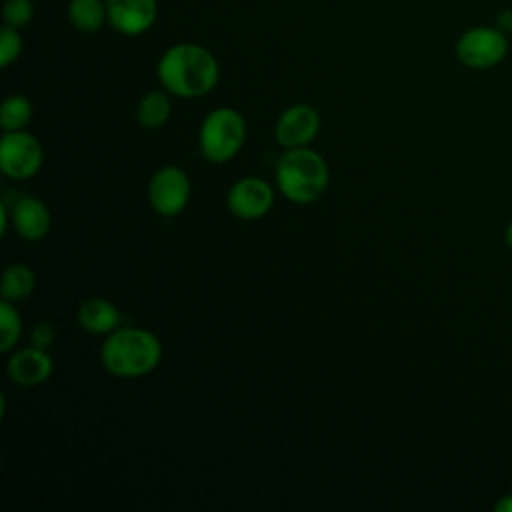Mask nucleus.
<instances>
[{
  "instance_id": "obj_1",
  "label": "nucleus",
  "mask_w": 512,
  "mask_h": 512,
  "mask_svg": "<svg viewBox=\"0 0 512 512\" xmlns=\"http://www.w3.org/2000/svg\"><path fill=\"white\" fill-rule=\"evenodd\" d=\"M156 72L166 92L178 98H200L208 94L220 76L214 54L192 42L170 46L162 54Z\"/></svg>"
},
{
  "instance_id": "obj_2",
  "label": "nucleus",
  "mask_w": 512,
  "mask_h": 512,
  "mask_svg": "<svg viewBox=\"0 0 512 512\" xmlns=\"http://www.w3.org/2000/svg\"><path fill=\"white\" fill-rule=\"evenodd\" d=\"M100 360L104 370L116 378H140L160 364L162 344L146 328H116L106 334L100 346Z\"/></svg>"
},
{
  "instance_id": "obj_3",
  "label": "nucleus",
  "mask_w": 512,
  "mask_h": 512,
  "mask_svg": "<svg viewBox=\"0 0 512 512\" xmlns=\"http://www.w3.org/2000/svg\"><path fill=\"white\" fill-rule=\"evenodd\" d=\"M330 170L322 154L302 146L284 150L276 164V188L294 204H312L328 188Z\"/></svg>"
},
{
  "instance_id": "obj_4",
  "label": "nucleus",
  "mask_w": 512,
  "mask_h": 512,
  "mask_svg": "<svg viewBox=\"0 0 512 512\" xmlns=\"http://www.w3.org/2000/svg\"><path fill=\"white\" fill-rule=\"evenodd\" d=\"M246 142V120L230 106L208 112L198 130V146L202 156L212 164H226Z\"/></svg>"
},
{
  "instance_id": "obj_5",
  "label": "nucleus",
  "mask_w": 512,
  "mask_h": 512,
  "mask_svg": "<svg viewBox=\"0 0 512 512\" xmlns=\"http://www.w3.org/2000/svg\"><path fill=\"white\" fill-rule=\"evenodd\" d=\"M508 56V36L496 26H472L456 40V58L472 70H488Z\"/></svg>"
},
{
  "instance_id": "obj_6",
  "label": "nucleus",
  "mask_w": 512,
  "mask_h": 512,
  "mask_svg": "<svg viewBox=\"0 0 512 512\" xmlns=\"http://www.w3.org/2000/svg\"><path fill=\"white\" fill-rule=\"evenodd\" d=\"M44 162V150L36 136L26 130L4 132L0 138V170L16 182L30 180Z\"/></svg>"
},
{
  "instance_id": "obj_7",
  "label": "nucleus",
  "mask_w": 512,
  "mask_h": 512,
  "mask_svg": "<svg viewBox=\"0 0 512 512\" xmlns=\"http://www.w3.org/2000/svg\"><path fill=\"white\" fill-rule=\"evenodd\" d=\"M192 184L180 166L158 168L148 182V202L158 216H178L190 202Z\"/></svg>"
},
{
  "instance_id": "obj_8",
  "label": "nucleus",
  "mask_w": 512,
  "mask_h": 512,
  "mask_svg": "<svg viewBox=\"0 0 512 512\" xmlns=\"http://www.w3.org/2000/svg\"><path fill=\"white\" fill-rule=\"evenodd\" d=\"M274 188L258 176H244L236 180L226 194L228 210L240 220H258L272 210Z\"/></svg>"
},
{
  "instance_id": "obj_9",
  "label": "nucleus",
  "mask_w": 512,
  "mask_h": 512,
  "mask_svg": "<svg viewBox=\"0 0 512 512\" xmlns=\"http://www.w3.org/2000/svg\"><path fill=\"white\" fill-rule=\"evenodd\" d=\"M320 132V112L310 104H292L276 120L274 138L284 148L308 146Z\"/></svg>"
},
{
  "instance_id": "obj_10",
  "label": "nucleus",
  "mask_w": 512,
  "mask_h": 512,
  "mask_svg": "<svg viewBox=\"0 0 512 512\" xmlns=\"http://www.w3.org/2000/svg\"><path fill=\"white\" fill-rule=\"evenodd\" d=\"M108 10V22L114 30L126 36H138L146 32L158 14L156 0H104Z\"/></svg>"
},
{
  "instance_id": "obj_11",
  "label": "nucleus",
  "mask_w": 512,
  "mask_h": 512,
  "mask_svg": "<svg viewBox=\"0 0 512 512\" xmlns=\"http://www.w3.org/2000/svg\"><path fill=\"white\" fill-rule=\"evenodd\" d=\"M54 360L44 348H22L10 354L6 362V374L8 378L24 388L38 386L46 382L52 376Z\"/></svg>"
},
{
  "instance_id": "obj_12",
  "label": "nucleus",
  "mask_w": 512,
  "mask_h": 512,
  "mask_svg": "<svg viewBox=\"0 0 512 512\" xmlns=\"http://www.w3.org/2000/svg\"><path fill=\"white\" fill-rule=\"evenodd\" d=\"M10 224L28 242L42 240L52 228L48 206L34 196H20L10 206Z\"/></svg>"
},
{
  "instance_id": "obj_13",
  "label": "nucleus",
  "mask_w": 512,
  "mask_h": 512,
  "mask_svg": "<svg viewBox=\"0 0 512 512\" xmlns=\"http://www.w3.org/2000/svg\"><path fill=\"white\" fill-rule=\"evenodd\" d=\"M78 324L96 336H106L120 328L122 314L120 310L106 298H88L80 304L76 312Z\"/></svg>"
},
{
  "instance_id": "obj_14",
  "label": "nucleus",
  "mask_w": 512,
  "mask_h": 512,
  "mask_svg": "<svg viewBox=\"0 0 512 512\" xmlns=\"http://www.w3.org/2000/svg\"><path fill=\"white\" fill-rule=\"evenodd\" d=\"M70 24L86 34L98 32L108 20V10L104 0H72L68 4Z\"/></svg>"
},
{
  "instance_id": "obj_15",
  "label": "nucleus",
  "mask_w": 512,
  "mask_h": 512,
  "mask_svg": "<svg viewBox=\"0 0 512 512\" xmlns=\"http://www.w3.org/2000/svg\"><path fill=\"white\" fill-rule=\"evenodd\" d=\"M170 92H160L152 90L144 94L136 106V120L140 126L148 130H156L166 124L172 112V102H170Z\"/></svg>"
},
{
  "instance_id": "obj_16",
  "label": "nucleus",
  "mask_w": 512,
  "mask_h": 512,
  "mask_svg": "<svg viewBox=\"0 0 512 512\" xmlns=\"http://www.w3.org/2000/svg\"><path fill=\"white\" fill-rule=\"evenodd\" d=\"M36 276L34 270L26 264H10L0 280V292L4 300L18 302L28 298L34 292Z\"/></svg>"
},
{
  "instance_id": "obj_17",
  "label": "nucleus",
  "mask_w": 512,
  "mask_h": 512,
  "mask_svg": "<svg viewBox=\"0 0 512 512\" xmlns=\"http://www.w3.org/2000/svg\"><path fill=\"white\" fill-rule=\"evenodd\" d=\"M34 116L32 102L22 94H12L4 98L0 106V126L4 132L24 130Z\"/></svg>"
},
{
  "instance_id": "obj_18",
  "label": "nucleus",
  "mask_w": 512,
  "mask_h": 512,
  "mask_svg": "<svg viewBox=\"0 0 512 512\" xmlns=\"http://www.w3.org/2000/svg\"><path fill=\"white\" fill-rule=\"evenodd\" d=\"M22 336L20 312L10 300L0 302V352H10Z\"/></svg>"
},
{
  "instance_id": "obj_19",
  "label": "nucleus",
  "mask_w": 512,
  "mask_h": 512,
  "mask_svg": "<svg viewBox=\"0 0 512 512\" xmlns=\"http://www.w3.org/2000/svg\"><path fill=\"white\" fill-rule=\"evenodd\" d=\"M2 16H4L6 26L22 28L32 20L34 4H32V0H6Z\"/></svg>"
},
{
  "instance_id": "obj_20",
  "label": "nucleus",
  "mask_w": 512,
  "mask_h": 512,
  "mask_svg": "<svg viewBox=\"0 0 512 512\" xmlns=\"http://www.w3.org/2000/svg\"><path fill=\"white\" fill-rule=\"evenodd\" d=\"M22 52V36L18 28L4 26L0 30V66H10Z\"/></svg>"
},
{
  "instance_id": "obj_21",
  "label": "nucleus",
  "mask_w": 512,
  "mask_h": 512,
  "mask_svg": "<svg viewBox=\"0 0 512 512\" xmlns=\"http://www.w3.org/2000/svg\"><path fill=\"white\" fill-rule=\"evenodd\" d=\"M54 340H56V328H54L52 322L42 320V322L32 326V330H30V344L32 346L46 350L54 344Z\"/></svg>"
},
{
  "instance_id": "obj_22",
  "label": "nucleus",
  "mask_w": 512,
  "mask_h": 512,
  "mask_svg": "<svg viewBox=\"0 0 512 512\" xmlns=\"http://www.w3.org/2000/svg\"><path fill=\"white\" fill-rule=\"evenodd\" d=\"M496 28H500L506 36L512 32V10H504L496 16Z\"/></svg>"
},
{
  "instance_id": "obj_23",
  "label": "nucleus",
  "mask_w": 512,
  "mask_h": 512,
  "mask_svg": "<svg viewBox=\"0 0 512 512\" xmlns=\"http://www.w3.org/2000/svg\"><path fill=\"white\" fill-rule=\"evenodd\" d=\"M496 512H512V494L500 496V500L494 504Z\"/></svg>"
},
{
  "instance_id": "obj_24",
  "label": "nucleus",
  "mask_w": 512,
  "mask_h": 512,
  "mask_svg": "<svg viewBox=\"0 0 512 512\" xmlns=\"http://www.w3.org/2000/svg\"><path fill=\"white\" fill-rule=\"evenodd\" d=\"M504 238H506V244L512 248V220H510V224L506 226V232H504Z\"/></svg>"
}]
</instances>
